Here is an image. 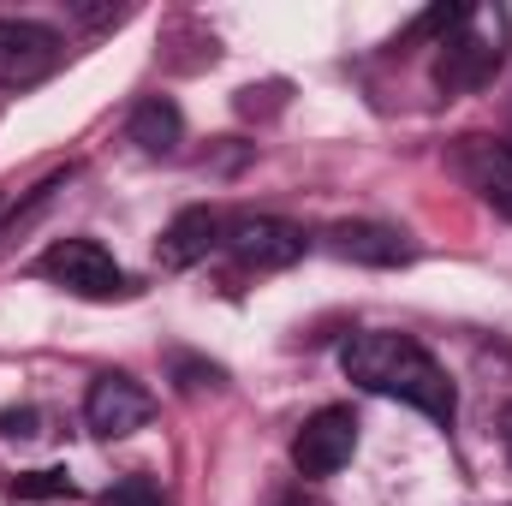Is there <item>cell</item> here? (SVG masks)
<instances>
[{"label": "cell", "mask_w": 512, "mask_h": 506, "mask_svg": "<svg viewBox=\"0 0 512 506\" xmlns=\"http://www.w3.org/2000/svg\"><path fill=\"white\" fill-rule=\"evenodd\" d=\"M340 370L358 381L364 393L405 399V405H417V411L435 417V423H453V411H459L447 370H441L411 334H352L346 352H340Z\"/></svg>", "instance_id": "obj_1"}, {"label": "cell", "mask_w": 512, "mask_h": 506, "mask_svg": "<svg viewBox=\"0 0 512 506\" xmlns=\"http://www.w3.org/2000/svg\"><path fill=\"white\" fill-rule=\"evenodd\" d=\"M221 239H227V221L215 209H185V215L167 221L155 256H161V268H191V262H203V256L215 251Z\"/></svg>", "instance_id": "obj_9"}, {"label": "cell", "mask_w": 512, "mask_h": 506, "mask_svg": "<svg viewBox=\"0 0 512 506\" xmlns=\"http://www.w3.org/2000/svg\"><path fill=\"white\" fill-rule=\"evenodd\" d=\"M12 495L18 501H54V495H72V483H66V471H30L12 483Z\"/></svg>", "instance_id": "obj_13"}, {"label": "cell", "mask_w": 512, "mask_h": 506, "mask_svg": "<svg viewBox=\"0 0 512 506\" xmlns=\"http://www.w3.org/2000/svg\"><path fill=\"white\" fill-rule=\"evenodd\" d=\"M352 453H358V417H352L346 405L316 411V417L292 435V465H298V477H334L340 465H352Z\"/></svg>", "instance_id": "obj_6"}, {"label": "cell", "mask_w": 512, "mask_h": 506, "mask_svg": "<svg viewBox=\"0 0 512 506\" xmlns=\"http://www.w3.org/2000/svg\"><path fill=\"white\" fill-rule=\"evenodd\" d=\"M36 274L54 280V286H66V292H78V298H120L126 292L120 262L102 251L96 239H60V245H48V251L36 256Z\"/></svg>", "instance_id": "obj_3"}, {"label": "cell", "mask_w": 512, "mask_h": 506, "mask_svg": "<svg viewBox=\"0 0 512 506\" xmlns=\"http://www.w3.org/2000/svg\"><path fill=\"white\" fill-rule=\"evenodd\" d=\"M66 60V42L36 18H0V90H30Z\"/></svg>", "instance_id": "obj_4"}, {"label": "cell", "mask_w": 512, "mask_h": 506, "mask_svg": "<svg viewBox=\"0 0 512 506\" xmlns=\"http://www.w3.org/2000/svg\"><path fill=\"white\" fill-rule=\"evenodd\" d=\"M501 441H507V453H512V405L501 411Z\"/></svg>", "instance_id": "obj_15"}, {"label": "cell", "mask_w": 512, "mask_h": 506, "mask_svg": "<svg viewBox=\"0 0 512 506\" xmlns=\"http://www.w3.org/2000/svg\"><path fill=\"white\" fill-rule=\"evenodd\" d=\"M0 435H36V411H6L0 417Z\"/></svg>", "instance_id": "obj_14"}, {"label": "cell", "mask_w": 512, "mask_h": 506, "mask_svg": "<svg viewBox=\"0 0 512 506\" xmlns=\"http://www.w3.org/2000/svg\"><path fill=\"white\" fill-rule=\"evenodd\" d=\"M328 251L346 256V262L393 268V262H405V256H411V245H405V233L376 227V221H340V227H328Z\"/></svg>", "instance_id": "obj_10"}, {"label": "cell", "mask_w": 512, "mask_h": 506, "mask_svg": "<svg viewBox=\"0 0 512 506\" xmlns=\"http://www.w3.org/2000/svg\"><path fill=\"white\" fill-rule=\"evenodd\" d=\"M126 137L143 149V155H173L179 137H185V114H179L167 96H143V102L131 108V120H126Z\"/></svg>", "instance_id": "obj_11"}, {"label": "cell", "mask_w": 512, "mask_h": 506, "mask_svg": "<svg viewBox=\"0 0 512 506\" xmlns=\"http://www.w3.org/2000/svg\"><path fill=\"white\" fill-rule=\"evenodd\" d=\"M453 173H459L495 215L512 221V143H501V137H459Z\"/></svg>", "instance_id": "obj_8"}, {"label": "cell", "mask_w": 512, "mask_h": 506, "mask_svg": "<svg viewBox=\"0 0 512 506\" xmlns=\"http://www.w3.org/2000/svg\"><path fill=\"white\" fill-rule=\"evenodd\" d=\"M507 12L501 6H459V18H453V30L435 42L441 54H435V84L447 90V96H465V90H483L495 72H501V60H507Z\"/></svg>", "instance_id": "obj_2"}, {"label": "cell", "mask_w": 512, "mask_h": 506, "mask_svg": "<svg viewBox=\"0 0 512 506\" xmlns=\"http://www.w3.org/2000/svg\"><path fill=\"white\" fill-rule=\"evenodd\" d=\"M149 417H155V399H149V387L131 381L126 370L96 376L90 393H84V423H90L102 441H126V435H137Z\"/></svg>", "instance_id": "obj_5"}, {"label": "cell", "mask_w": 512, "mask_h": 506, "mask_svg": "<svg viewBox=\"0 0 512 506\" xmlns=\"http://www.w3.org/2000/svg\"><path fill=\"white\" fill-rule=\"evenodd\" d=\"M274 506H304V495H274Z\"/></svg>", "instance_id": "obj_16"}, {"label": "cell", "mask_w": 512, "mask_h": 506, "mask_svg": "<svg viewBox=\"0 0 512 506\" xmlns=\"http://www.w3.org/2000/svg\"><path fill=\"white\" fill-rule=\"evenodd\" d=\"M102 506H167V501H161V489H155L143 471H131V477H120V483L102 495Z\"/></svg>", "instance_id": "obj_12"}, {"label": "cell", "mask_w": 512, "mask_h": 506, "mask_svg": "<svg viewBox=\"0 0 512 506\" xmlns=\"http://www.w3.org/2000/svg\"><path fill=\"white\" fill-rule=\"evenodd\" d=\"M221 245H227V256H233L239 268H251V274H274V268H292V262L304 256V227L274 221V215H245V221L227 227Z\"/></svg>", "instance_id": "obj_7"}]
</instances>
